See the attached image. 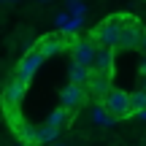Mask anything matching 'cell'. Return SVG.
Masks as SVG:
<instances>
[{"label": "cell", "mask_w": 146, "mask_h": 146, "mask_svg": "<svg viewBox=\"0 0 146 146\" xmlns=\"http://www.w3.org/2000/svg\"><path fill=\"white\" fill-rule=\"evenodd\" d=\"M84 89H87V95H95V98L103 100L106 95H108V89H111V73L89 70V78H87V84H84Z\"/></svg>", "instance_id": "cell-6"}, {"label": "cell", "mask_w": 146, "mask_h": 146, "mask_svg": "<svg viewBox=\"0 0 146 146\" xmlns=\"http://www.w3.org/2000/svg\"><path fill=\"white\" fill-rule=\"evenodd\" d=\"M68 8L73 11V14H78V16L84 14V3H78V0H68Z\"/></svg>", "instance_id": "cell-15"}, {"label": "cell", "mask_w": 146, "mask_h": 146, "mask_svg": "<svg viewBox=\"0 0 146 146\" xmlns=\"http://www.w3.org/2000/svg\"><path fill=\"white\" fill-rule=\"evenodd\" d=\"M68 78H70V84H76V87H84V84H87V78H89V68L70 62V68H68Z\"/></svg>", "instance_id": "cell-12"}, {"label": "cell", "mask_w": 146, "mask_h": 146, "mask_svg": "<svg viewBox=\"0 0 146 146\" xmlns=\"http://www.w3.org/2000/svg\"><path fill=\"white\" fill-rule=\"evenodd\" d=\"M89 38H92V43L98 49H116V41H119V16H111L103 25H98Z\"/></svg>", "instance_id": "cell-1"}, {"label": "cell", "mask_w": 146, "mask_h": 146, "mask_svg": "<svg viewBox=\"0 0 146 146\" xmlns=\"http://www.w3.org/2000/svg\"><path fill=\"white\" fill-rule=\"evenodd\" d=\"M127 98H130V114H138L146 108V89L138 87L135 92H127Z\"/></svg>", "instance_id": "cell-13"}, {"label": "cell", "mask_w": 146, "mask_h": 146, "mask_svg": "<svg viewBox=\"0 0 146 146\" xmlns=\"http://www.w3.org/2000/svg\"><path fill=\"white\" fill-rule=\"evenodd\" d=\"M100 103H103V108L108 111V116H130V98H127L125 89L111 87L108 95H106Z\"/></svg>", "instance_id": "cell-4"}, {"label": "cell", "mask_w": 146, "mask_h": 146, "mask_svg": "<svg viewBox=\"0 0 146 146\" xmlns=\"http://www.w3.org/2000/svg\"><path fill=\"white\" fill-rule=\"evenodd\" d=\"M141 46H143V49H146V33H143V38H141Z\"/></svg>", "instance_id": "cell-16"}, {"label": "cell", "mask_w": 146, "mask_h": 146, "mask_svg": "<svg viewBox=\"0 0 146 146\" xmlns=\"http://www.w3.org/2000/svg\"><path fill=\"white\" fill-rule=\"evenodd\" d=\"M52 146H65V143H52Z\"/></svg>", "instance_id": "cell-17"}, {"label": "cell", "mask_w": 146, "mask_h": 146, "mask_svg": "<svg viewBox=\"0 0 146 146\" xmlns=\"http://www.w3.org/2000/svg\"><path fill=\"white\" fill-rule=\"evenodd\" d=\"M60 98H62V108L73 116L78 108H84V106H87V98H89V95H87V89H84V87L68 84V87L62 89V95H60Z\"/></svg>", "instance_id": "cell-5"}, {"label": "cell", "mask_w": 146, "mask_h": 146, "mask_svg": "<svg viewBox=\"0 0 146 146\" xmlns=\"http://www.w3.org/2000/svg\"><path fill=\"white\" fill-rule=\"evenodd\" d=\"M68 116H70V114H68L65 108H57V111H52V114L46 116V127H49V130H57V133H60L65 125H68Z\"/></svg>", "instance_id": "cell-11"}, {"label": "cell", "mask_w": 146, "mask_h": 146, "mask_svg": "<svg viewBox=\"0 0 146 146\" xmlns=\"http://www.w3.org/2000/svg\"><path fill=\"white\" fill-rule=\"evenodd\" d=\"M65 49H68V43H65L62 38H57V35H49V38H43V41H41L38 52H41L43 57H54V54H62Z\"/></svg>", "instance_id": "cell-10"}, {"label": "cell", "mask_w": 146, "mask_h": 146, "mask_svg": "<svg viewBox=\"0 0 146 146\" xmlns=\"http://www.w3.org/2000/svg\"><path fill=\"white\" fill-rule=\"evenodd\" d=\"M92 122L95 125H111L114 116H108V111L103 108V103H98V106H92Z\"/></svg>", "instance_id": "cell-14"}, {"label": "cell", "mask_w": 146, "mask_h": 146, "mask_svg": "<svg viewBox=\"0 0 146 146\" xmlns=\"http://www.w3.org/2000/svg\"><path fill=\"white\" fill-rule=\"evenodd\" d=\"M141 38H143V30L138 27V22L130 19V16H119V41H116V46L125 49V52H133V49H141Z\"/></svg>", "instance_id": "cell-2"}, {"label": "cell", "mask_w": 146, "mask_h": 146, "mask_svg": "<svg viewBox=\"0 0 146 146\" xmlns=\"http://www.w3.org/2000/svg\"><path fill=\"white\" fill-rule=\"evenodd\" d=\"M43 54L38 52V49H33V52H27L25 57H22V62H19V78H25V81H30V76L35 73L38 68H41V62H43Z\"/></svg>", "instance_id": "cell-8"}, {"label": "cell", "mask_w": 146, "mask_h": 146, "mask_svg": "<svg viewBox=\"0 0 146 146\" xmlns=\"http://www.w3.org/2000/svg\"><path fill=\"white\" fill-rule=\"evenodd\" d=\"M68 49H70V62L84 65V68H92L95 52H98V46L92 43V38H76V41L68 43Z\"/></svg>", "instance_id": "cell-3"}, {"label": "cell", "mask_w": 146, "mask_h": 146, "mask_svg": "<svg viewBox=\"0 0 146 146\" xmlns=\"http://www.w3.org/2000/svg\"><path fill=\"white\" fill-rule=\"evenodd\" d=\"M89 70H98V73H111L114 70V52L111 49H98L92 60V68Z\"/></svg>", "instance_id": "cell-9"}, {"label": "cell", "mask_w": 146, "mask_h": 146, "mask_svg": "<svg viewBox=\"0 0 146 146\" xmlns=\"http://www.w3.org/2000/svg\"><path fill=\"white\" fill-rule=\"evenodd\" d=\"M25 87H27V81L25 78H11L8 84H5V89H3V98H5V106H8V114L16 108V106L22 103V98H25Z\"/></svg>", "instance_id": "cell-7"}]
</instances>
